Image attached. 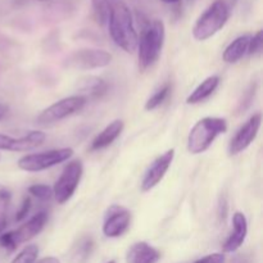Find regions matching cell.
<instances>
[{
	"label": "cell",
	"mask_w": 263,
	"mask_h": 263,
	"mask_svg": "<svg viewBox=\"0 0 263 263\" xmlns=\"http://www.w3.org/2000/svg\"><path fill=\"white\" fill-rule=\"evenodd\" d=\"M110 37L118 48L126 53H134L138 48L139 36L134 26V18L130 8L123 0H112L109 18H108Z\"/></svg>",
	"instance_id": "cell-1"
},
{
	"label": "cell",
	"mask_w": 263,
	"mask_h": 263,
	"mask_svg": "<svg viewBox=\"0 0 263 263\" xmlns=\"http://www.w3.org/2000/svg\"><path fill=\"white\" fill-rule=\"evenodd\" d=\"M166 28L161 20H154L144 27L140 39L138 41L139 67L141 71H145L153 66L159 59L163 49Z\"/></svg>",
	"instance_id": "cell-2"
},
{
	"label": "cell",
	"mask_w": 263,
	"mask_h": 263,
	"mask_svg": "<svg viewBox=\"0 0 263 263\" xmlns=\"http://www.w3.org/2000/svg\"><path fill=\"white\" fill-rule=\"evenodd\" d=\"M228 131L225 118L204 117L198 121L187 136V151L192 154L204 153L220 135Z\"/></svg>",
	"instance_id": "cell-3"
},
{
	"label": "cell",
	"mask_w": 263,
	"mask_h": 263,
	"mask_svg": "<svg viewBox=\"0 0 263 263\" xmlns=\"http://www.w3.org/2000/svg\"><path fill=\"white\" fill-rule=\"evenodd\" d=\"M230 18V5L226 0H215L195 22L193 36L198 41H205L222 30Z\"/></svg>",
	"instance_id": "cell-4"
},
{
	"label": "cell",
	"mask_w": 263,
	"mask_h": 263,
	"mask_svg": "<svg viewBox=\"0 0 263 263\" xmlns=\"http://www.w3.org/2000/svg\"><path fill=\"white\" fill-rule=\"evenodd\" d=\"M46 221H48V213L44 212V211L36 213L33 217H31L27 222L20 226L17 230L2 234L0 235V248L9 252L14 251L21 244L26 243V241L35 238L36 235H39L45 228Z\"/></svg>",
	"instance_id": "cell-5"
},
{
	"label": "cell",
	"mask_w": 263,
	"mask_h": 263,
	"mask_svg": "<svg viewBox=\"0 0 263 263\" xmlns=\"http://www.w3.org/2000/svg\"><path fill=\"white\" fill-rule=\"evenodd\" d=\"M73 156V149L61 148L41 153L28 154L18 159V167L26 172H40L68 161Z\"/></svg>",
	"instance_id": "cell-6"
},
{
	"label": "cell",
	"mask_w": 263,
	"mask_h": 263,
	"mask_svg": "<svg viewBox=\"0 0 263 263\" xmlns=\"http://www.w3.org/2000/svg\"><path fill=\"white\" fill-rule=\"evenodd\" d=\"M87 103V98L85 95H72L64 99L58 100L57 103L51 104L46 109L39 115L37 123L40 126H50L69 116L76 115L77 112L85 107Z\"/></svg>",
	"instance_id": "cell-7"
},
{
	"label": "cell",
	"mask_w": 263,
	"mask_h": 263,
	"mask_svg": "<svg viewBox=\"0 0 263 263\" xmlns=\"http://www.w3.org/2000/svg\"><path fill=\"white\" fill-rule=\"evenodd\" d=\"M82 172H84V167L79 159L71 161L64 167L63 172L53 187V197L55 198L59 204H64L73 197L74 192L81 181Z\"/></svg>",
	"instance_id": "cell-8"
},
{
	"label": "cell",
	"mask_w": 263,
	"mask_h": 263,
	"mask_svg": "<svg viewBox=\"0 0 263 263\" xmlns=\"http://www.w3.org/2000/svg\"><path fill=\"white\" fill-rule=\"evenodd\" d=\"M112 62V54L102 49H81L67 59V66L72 69L87 71V69L103 68Z\"/></svg>",
	"instance_id": "cell-9"
},
{
	"label": "cell",
	"mask_w": 263,
	"mask_h": 263,
	"mask_svg": "<svg viewBox=\"0 0 263 263\" xmlns=\"http://www.w3.org/2000/svg\"><path fill=\"white\" fill-rule=\"evenodd\" d=\"M262 115L256 113L252 116L243 126L238 130L230 144H229V154L230 156H238L243 151H246L249 145L254 141V139L258 135V131L261 128Z\"/></svg>",
	"instance_id": "cell-10"
},
{
	"label": "cell",
	"mask_w": 263,
	"mask_h": 263,
	"mask_svg": "<svg viewBox=\"0 0 263 263\" xmlns=\"http://www.w3.org/2000/svg\"><path fill=\"white\" fill-rule=\"evenodd\" d=\"M131 222L130 211L121 205H112L105 215L103 234L107 238H120L127 231Z\"/></svg>",
	"instance_id": "cell-11"
},
{
	"label": "cell",
	"mask_w": 263,
	"mask_h": 263,
	"mask_svg": "<svg viewBox=\"0 0 263 263\" xmlns=\"http://www.w3.org/2000/svg\"><path fill=\"white\" fill-rule=\"evenodd\" d=\"M175 157V149H168L167 152H164L162 156H159L158 158L154 159L153 163L149 166V168L146 170L145 175L143 177V181H141V190L144 193L151 192L153 187H156L159 182L163 180L164 175L167 174L168 168L171 167L172 161H174Z\"/></svg>",
	"instance_id": "cell-12"
},
{
	"label": "cell",
	"mask_w": 263,
	"mask_h": 263,
	"mask_svg": "<svg viewBox=\"0 0 263 263\" xmlns=\"http://www.w3.org/2000/svg\"><path fill=\"white\" fill-rule=\"evenodd\" d=\"M46 135L43 131L33 130L27 133L21 138H12V136L0 134V151L8 152H27L43 145Z\"/></svg>",
	"instance_id": "cell-13"
},
{
	"label": "cell",
	"mask_w": 263,
	"mask_h": 263,
	"mask_svg": "<svg viewBox=\"0 0 263 263\" xmlns=\"http://www.w3.org/2000/svg\"><path fill=\"white\" fill-rule=\"evenodd\" d=\"M248 234V221L244 213L235 212L233 216V231L223 243L222 249L225 253L236 252L246 241Z\"/></svg>",
	"instance_id": "cell-14"
},
{
	"label": "cell",
	"mask_w": 263,
	"mask_h": 263,
	"mask_svg": "<svg viewBox=\"0 0 263 263\" xmlns=\"http://www.w3.org/2000/svg\"><path fill=\"white\" fill-rule=\"evenodd\" d=\"M161 253L145 241L135 243L127 252V263H157Z\"/></svg>",
	"instance_id": "cell-15"
},
{
	"label": "cell",
	"mask_w": 263,
	"mask_h": 263,
	"mask_svg": "<svg viewBox=\"0 0 263 263\" xmlns=\"http://www.w3.org/2000/svg\"><path fill=\"white\" fill-rule=\"evenodd\" d=\"M123 127H125L123 121L116 120L113 121V122H110L104 130L100 131V133L95 136L90 149H91V151H100V149H104L107 148V146H109L110 144L115 140H117L118 136L122 134Z\"/></svg>",
	"instance_id": "cell-16"
},
{
	"label": "cell",
	"mask_w": 263,
	"mask_h": 263,
	"mask_svg": "<svg viewBox=\"0 0 263 263\" xmlns=\"http://www.w3.org/2000/svg\"><path fill=\"white\" fill-rule=\"evenodd\" d=\"M251 36L249 35H241L236 37L235 40L231 41L228 46H226L225 51L222 54V58L226 63H236L240 61L248 51V45Z\"/></svg>",
	"instance_id": "cell-17"
},
{
	"label": "cell",
	"mask_w": 263,
	"mask_h": 263,
	"mask_svg": "<svg viewBox=\"0 0 263 263\" xmlns=\"http://www.w3.org/2000/svg\"><path fill=\"white\" fill-rule=\"evenodd\" d=\"M218 84H220V77L218 76L207 77L204 81H202V84L195 87L194 91H192V94L187 97L186 103L187 104H198V103L204 102L215 92Z\"/></svg>",
	"instance_id": "cell-18"
},
{
	"label": "cell",
	"mask_w": 263,
	"mask_h": 263,
	"mask_svg": "<svg viewBox=\"0 0 263 263\" xmlns=\"http://www.w3.org/2000/svg\"><path fill=\"white\" fill-rule=\"evenodd\" d=\"M80 91L89 94L92 98H100L107 92L108 85L103 79L97 76L84 77L79 81Z\"/></svg>",
	"instance_id": "cell-19"
},
{
	"label": "cell",
	"mask_w": 263,
	"mask_h": 263,
	"mask_svg": "<svg viewBox=\"0 0 263 263\" xmlns=\"http://www.w3.org/2000/svg\"><path fill=\"white\" fill-rule=\"evenodd\" d=\"M110 3H112V0H91L95 20H97V22L100 26H104L108 23V18H109L110 12Z\"/></svg>",
	"instance_id": "cell-20"
},
{
	"label": "cell",
	"mask_w": 263,
	"mask_h": 263,
	"mask_svg": "<svg viewBox=\"0 0 263 263\" xmlns=\"http://www.w3.org/2000/svg\"><path fill=\"white\" fill-rule=\"evenodd\" d=\"M171 85L166 84L163 87L158 90V91L154 92L145 103V109L146 110H153L156 108H158L159 105L163 104V102H166V99L168 98L170 92H171Z\"/></svg>",
	"instance_id": "cell-21"
},
{
	"label": "cell",
	"mask_w": 263,
	"mask_h": 263,
	"mask_svg": "<svg viewBox=\"0 0 263 263\" xmlns=\"http://www.w3.org/2000/svg\"><path fill=\"white\" fill-rule=\"evenodd\" d=\"M39 256V247L35 244L25 247L10 263H35Z\"/></svg>",
	"instance_id": "cell-22"
},
{
	"label": "cell",
	"mask_w": 263,
	"mask_h": 263,
	"mask_svg": "<svg viewBox=\"0 0 263 263\" xmlns=\"http://www.w3.org/2000/svg\"><path fill=\"white\" fill-rule=\"evenodd\" d=\"M28 193H30L32 197L37 198L40 200H49L53 197V189L48 185L43 184H35L32 186L28 187Z\"/></svg>",
	"instance_id": "cell-23"
},
{
	"label": "cell",
	"mask_w": 263,
	"mask_h": 263,
	"mask_svg": "<svg viewBox=\"0 0 263 263\" xmlns=\"http://www.w3.org/2000/svg\"><path fill=\"white\" fill-rule=\"evenodd\" d=\"M92 247H94V243L90 238H85L80 241L79 248H77L76 252V258H79V261L81 259L82 262H85L87 259V257H90L92 251Z\"/></svg>",
	"instance_id": "cell-24"
},
{
	"label": "cell",
	"mask_w": 263,
	"mask_h": 263,
	"mask_svg": "<svg viewBox=\"0 0 263 263\" xmlns=\"http://www.w3.org/2000/svg\"><path fill=\"white\" fill-rule=\"evenodd\" d=\"M262 48H263V32L262 30H259L256 35L251 36L247 54H249V55H256V54L261 53Z\"/></svg>",
	"instance_id": "cell-25"
},
{
	"label": "cell",
	"mask_w": 263,
	"mask_h": 263,
	"mask_svg": "<svg viewBox=\"0 0 263 263\" xmlns=\"http://www.w3.org/2000/svg\"><path fill=\"white\" fill-rule=\"evenodd\" d=\"M9 202V198L0 197V234H2L3 231H4V229L7 228V213Z\"/></svg>",
	"instance_id": "cell-26"
},
{
	"label": "cell",
	"mask_w": 263,
	"mask_h": 263,
	"mask_svg": "<svg viewBox=\"0 0 263 263\" xmlns=\"http://www.w3.org/2000/svg\"><path fill=\"white\" fill-rule=\"evenodd\" d=\"M30 210H31V199L28 197H26L25 199H23L22 204H21L20 211L15 213V221L20 222V221L25 220L26 216H27L28 212H30Z\"/></svg>",
	"instance_id": "cell-27"
},
{
	"label": "cell",
	"mask_w": 263,
	"mask_h": 263,
	"mask_svg": "<svg viewBox=\"0 0 263 263\" xmlns=\"http://www.w3.org/2000/svg\"><path fill=\"white\" fill-rule=\"evenodd\" d=\"M194 263H225V254L222 253H212L203 258L198 259Z\"/></svg>",
	"instance_id": "cell-28"
},
{
	"label": "cell",
	"mask_w": 263,
	"mask_h": 263,
	"mask_svg": "<svg viewBox=\"0 0 263 263\" xmlns=\"http://www.w3.org/2000/svg\"><path fill=\"white\" fill-rule=\"evenodd\" d=\"M35 263H61V261L58 258H55V257H45V258L40 259V261Z\"/></svg>",
	"instance_id": "cell-29"
},
{
	"label": "cell",
	"mask_w": 263,
	"mask_h": 263,
	"mask_svg": "<svg viewBox=\"0 0 263 263\" xmlns=\"http://www.w3.org/2000/svg\"><path fill=\"white\" fill-rule=\"evenodd\" d=\"M7 113H8V107L0 103V121H2L5 116H7Z\"/></svg>",
	"instance_id": "cell-30"
},
{
	"label": "cell",
	"mask_w": 263,
	"mask_h": 263,
	"mask_svg": "<svg viewBox=\"0 0 263 263\" xmlns=\"http://www.w3.org/2000/svg\"><path fill=\"white\" fill-rule=\"evenodd\" d=\"M162 2L166 3V4H175V3H179L181 0H162Z\"/></svg>",
	"instance_id": "cell-31"
},
{
	"label": "cell",
	"mask_w": 263,
	"mask_h": 263,
	"mask_svg": "<svg viewBox=\"0 0 263 263\" xmlns=\"http://www.w3.org/2000/svg\"><path fill=\"white\" fill-rule=\"evenodd\" d=\"M39 2H50V0H39Z\"/></svg>",
	"instance_id": "cell-32"
},
{
	"label": "cell",
	"mask_w": 263,
	"mask_h": 263,
	"mask_svg": "<svg viewBox=\"0 0 263 263\" xmlns=\"http://www.w3.org/2000/svg\"><path fill=\"white\" fill-rule=\"evenodd\" d=\"M108 263H116V262H115V261H109Z\"/></svg>",
	"instance_id": "cell-33"
}]
</instances>
